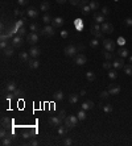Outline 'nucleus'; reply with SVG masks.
<instances>
[{"label": "nucleus", "instance_id": "13", "mask_svg": "<svg viewBox=\"0 0 132 146\" xmlns=\"http://www.w3.org/2000/svg\"><path fill=\"white\" fill-rule=\"evenodd\" d=\"M26 15L31 17V19H37L39 17V11L36 9V8H33V7H31L29 9L26 11Z\"/></svg>", "mask_w": 132, "mask_h": 146}, {"label": "nucleus", "instance_id": "51", "mask_svg": "<svg viewBox=\"0 0 132 146\" xmlns=\"http://www.w3.org/2000/svg\"><path fill=\"white\" fill-rule=\"evenodd\" d=\"M77 50H78V51H83V50H84V45H82V43L77 45Z\"/></svg>", "mask_w": 132, "mask_h": 146}, {"label": "nucleus", "instance_id": "37", "mask_svg": "<svg viewBox=\"0 0 132 146\" xmlns=\"http://www.w3.org/2000/svg\"><path fill=\"white\" fill-rule=\"evenodd\" d=\"M112 109H114V108H112V105H110V104H107V105L103 107V111H105L106 113H111Z\"/></svg>", "mask_w": 132, "mask_h": 146}, {"label": "nucleus", "instance_id": "3", "mask_svg": "<svg viewBox=\"0 0 132 146\" xmlns=\"http://www.w3.org/2000/svg\"><path fill=\"white\" fill-rule=\"evenodd\" d=\"M63 53H65V55H68V57H75L78 50H77V46H74V45H68V46L65 48Z\"/></svg>", "mask_w": 132, "mask_h": 146}, {"label": "nucleus", "instance_id": "53", "mask_svg": "<svg viewBox=\"0 0 132 146\" xmlns=\"http://www.w3.org/2000/svg\"><path fill=\"white\" fill-rule=\"evenodd\" d=\"M69 2H70V4H73V5H78L81 0H69Z\"/></svg>", "mask_w": 132, "mask_h": 146}, {"label": "nucleus", "instance_id": "4", "mask_svg": "<svg viewBox=\"0 0 132 146\" xmlns=\"http://www.w3.org/2000/svg\"><path fill=\"white\" fill-rule=\"evenodd\" d=\"M74 62H75V65H78V66H83L84 63L87 62V58L84 54H77V55L74 57Z\"/></svg>", "mask_w": 132, "mask_h": 146}, {"label": "nucleus", "instance_id": "61", "mask_svg": "<svg viewBox=\"0 0 132 146\" xmlns=\"http://www.w3.org/2000/svg\"><path fill=\"white\" fill-rule=\"evenodd\" d=\"M60 116L63 118V116H65V111H63V109H62V111H61V113H60Z\"/></svg>", "mask_w": 132, "mask_h": 146}, {"label": "nucleus", "instance_id": "59", "mask_svg": "<svg viewBox=\"0 0 132 146\" xmlns=\"http://www.w3.org/2000/svg\"><path fill=\"white\" fill-rule=\"evenodd\" d=\"M24 138H25V140H28V138H31V134H28V133H25V134H24Z\"/></svg>", "mask_w": 132, "mask_h": 146}, {"label": "nucleus", "instance_id": "23", "mask_svg": "<svg viewBox=\"0 0 132 146\" xmlns=\"http://www.w3.org/2000/svg\"><path fill=\"white\" fill-rule=\"evenodd\" d=\"M78 99H79V95L71 94V95L69 96V102H70V104H77V103H78Z\"/></svg>", "mask_w": 132, "mask_h": 146}, {"label": "nucleus", "instance_id": "5", "mask_svg": "<svg viewBox=\"0 0 132 146\" xmlns=\"http://www.w3.org/2000/svg\"><path fill=\"white\" fill-rule=\"evenodd\" d=\"M103 46H105V49L107 50V51H114L115 50V42L112 41V40H103Z\"/></svg>", "mask_w": 132, "mask_h": 146}, {"label": "nucleus", "instance_id": "8", "mask_svg": "<svg viewBox=\"0 0 132 146\" xmlns=\"http://www.w3.org/2000/svg\"><path fill=\"white\" fill-rule=\"evenodd\" d=\"M61 121H62V117H58V116H52V117H49V120H48L50 126H60Z\"/></svg>", "mask_w": 132, "mask_h": 146}, {"label": "nucleus", "instance_id": "25", "mask_svg": "<svg viewBox=\"0 0 132 146\" xmlns=\"http://www.w3.org/2000/svg\"><path fill=\"white\" fill-rule=\"evenodd\" d=\"M118 54H119V55H120L121 58H126V57L128 55V50L121 48V49H119V50H118Z\"/></svg>", "mask_w": 132, "mask_h": 146}, {"label": "nucleus", "instance_id": "50", "mask_svg": "<svg viewBox=\"0 0 132 146\" xmlns=\"http://www.w3.org/2000/svg\"><path fill=\"white\" fill-rule=\"evenodd\" d=\"M28 2H29V0H17L18 5H26V4H28Z\"/></svg>", "mask_w": 132, "mask_h": 146}, {"label": "nucleus", "instance_id": "57", "mask_svg": "<svg viewBox=\"0 0 132 146\" xmlns=\"http://www.w3.org/2000/svg\"><path fill=\"white\" fill-rule=\"evenodd\" d=\"M61 36H62L63 38H66V37H68V32H66V30H62V32H61Z\"/></svg>", "mask_w": 132, "mask_h": 146}, {"label": "nucleus", "instance_id": "42", "mask_svg": "<svg viewBox=\"0 0 132 146\" xmlns=\"http://www.w3.org/2000/svg\"><path fill=\"white\" fill-rule=\"evenodd\" d=\"M108 76H110L111 79H116V78H118V72H116L115 70H114V71H110V72H108Z\"/></svg>", "mask_w": 132, "mask_h": 146}, {"label": "nucleus", "instance_id": "31", "mask_svg": "<svg viewBox=\"0 0 132 146\" xmlns=\"http://www.w3.org/2000/svg\"><path fill=\"white\" fill-rule=\"evenodd\" d=\"M66 132H68V126H66V125H65V126H60V128H58V134H60V136H65V134H66Z\"/></svg>", "mask_w": 132, "mask_h": 146}, {"label": "nucleus", "instance_id": "33", "mask_svg": "<svg viewBox=\"0 0 132 146\" xmlns=\"http://www.w3.org/2000/svg\"><path fill=\"white\" fill-rule=\"evenodd\" d=\"M13 96H15V97H23V96H24V92H23L21 89H17V88H16V89L13 91Z\"/></svg>", "mask_w": 132, "mask_h": 146}, {"label": "nucleus", "instance_id": "21", "mask_svg": "<svg viewBox=\"0 0 132 146\" xmlns=\"http://www.w3.org/2000/svg\"><path fill=\"white\" fill-rule=\"evenodd\" d=\"M3 53H4L5 57H12V55H13V46H7V48L3 50Z\"/></svg>", "mask_w": 132, "mask_h": 146}, {"label": "nucleus", "instance_id": "58", "mask_svg": "<svg viewBox=\"0 0 132 146\" xmlns=\"http://www.w3.org/2000/svg\"><path fill=\"white\" fill-rule=\"evenodd\" d=\"M31 145H33V146H37V145H39V142H37L36 140H33V141L31 142Z\"/></svg>", "mask_w": 132, "mask_h": 146}, {"label": "nucleus", "instance_id": "1", "mask_svg": "<svg viewBox=\"0 0 132 146\" xmlns=\"http://www.w3.org/2000/svg\"><path fill=\"white\" fill-rule=\"evenodd\" d=\"M90 32H91V34H92L95 38H100V37H102V26H100L98 23H95V24L91 26Z\"/></svg>", "mask_w": 132, "mask_h": 146}, {"label": "nucleus", "instance_id": "22", "mask_svg": "<svg viewBox=\"0 0 132 146\" xmlns=\"http://www.w3.org/2000/svg\"><path fill=\"white\" fill-rule=\"evenodd\" d=\"M40 9H41L42 12H48V11L50 9V3H48V2H42L41 5H40Z\"/></svg>", "mask_w": 132, "mask_h": 146}, {"label": "nucleus", "instance_id": "49", "mask_svg": "<svg viewBox=\"0 0 132 146\" xmlns=\"http://www.w3.org/2000/svg\"><path fill=\"white\" fill-rule=\"evenodd\" d=\"M124 25L126 26H132V19H126L124 20Z\"/></svg>", "mask_w": 132, "mask_h": 146}, {"label": "nucleus", "instance_id": "62", "mask_svg": "<svg viewBox=\"0 0 132 146\" xmlns=\"http://www.w3.org/2000/svg\"><path fill=\"white\" fill-rule=\"evenodd\" d=\"M129 61H131V63H132V57H129Z\"/></svg>", "mask_w": 132, "mask_h": 146}, {"label": "nucleus", "instance_id": "38", "mask_svg": "<svg viewBox=\"0 0 132 146\" xmlns=\"http://www.w3.org/2000/svg\"><path fill=\"white\" fill-rule=\"evenodd\" d=\"M29 29H31L32 32H34V33H36V32H40V30H39V25H37V24H31V25H29Z\"/></svg>", "mask_w": 132, "mask_h": 146}, {"label": "nucleus", "instance_id": "19", "mask_svg": "<svg viewBox=\"0 0 132 146\" xmlns=\"http://www.w3.org/2000/svg\"><path fill=\"white\" fill-rule=\"evenodd\" d=\"M28 65H29V69L34 70V69H37L40 66V62L37 59H29V61H28Z\"/></svg>", "mask_w": 132, "mask_h": 146}, {"label": "nucleus", "instance_id": "10", "mask_svg": "<svg viewBox=\"0 0 132 146\" xmlns=\"http://www.w3.org/2000/svg\"><path fill=\"white\" fill-rule=\"evenodd\" d=\"M21 45H23V37H21V36H15V37L12 38V46L13 48H20L21 46Z\"/></svg>", "mask_w": 132, "mask_h": 146}, {"label": "nucleus", "instance_id": "44", "mask_svg": "<svg viewBox=\"0 0 132 146\" xmlns=\"http://www.w3.org/2000/svg\"><path fill=\"white\" fill-rule=\"evenodd\" d=\"M103 55H105V58H106L107 61H110V59L112 58V54H111V51H107V50H106V53L103 54Z\"/></svg>", "mask_w": 132, "mask_h": 146}, {"label": "nucleus", "instance_id": "15", "mask_svg": "<svg viewBox=\"0 0 132 146\" xmlns=\"http://www.w3.org/2000/svg\"><path fill=\"white\" fill-rule=\"evenodd\" d=\"M94 21L98 23V24L103 23V21H105V15H103L102 12H95V13H94Z\"/></svg>", "mask_w": 132, "mask_h": 146}, {"label": "nucleus", "instance_id": "56", "mask_svg": "<svg viewBox=\"0 0 132 146\" xmlns=\"http://www.w3.org/2000/svg\"><path fill=\"white\" fill-rule=\"evenodd\" d=\"M118 42H119V43H120V45H124V43H126V40H124V38H121V37H120V38H119V40H118Z\"/></svg>", "mask_w": 132, "mask_h": 146}, {"label": "nucleus", "instance_id": "40", "mask_svg": "<svg viewBox=\"0 0 132 146\" xmlns=\"http://www.w3.org/2000/svg\"><path fill=\"white\" fill-rule=\"evenodd\" d=\"M17 34H18V36H21V37L26 34V30H25V28H24V26H21V28H18V30H17Z\"/></svg>", "mask_w": 132, "mask_h": 146}, {"label": "nucleus", "instance_id": "6", "mask_svg": "<svg viewBox=\"0 0 132 146\" xmlns=\"http://www.w3.org/2000/svg\"><path fill=\"white\" fill-rule=\"evenodd\" d=\"M26 41L34 46V45L39 42V36H37V33L32 32V33H29V34H26Z\"/></svg>", "mask_w": 132, "mask_h": 146}, {"label": "nucleus", "instance_id": "43", "mask_svg": "<svg viewBox=\"0 0 132 146\" xmlns=\"http://www.w3.org/2000/svg\"><path fill=\"white\" fill-rule=\"evenodd\" d=\"M0 137L2 138H5V137H8V133L5 130V128H2V130H0Z\"/></svg>", "mask_w": 132, "mask_h": 146}, {"label": "nucleus", "instance_id": "16", "mask_svg": "<svg viewBox=\"0 0 132 146\" xmlns=\"http://www.w3.org/2000/svg\"><path fill=\"white\" fill-rule=\"evenodd\" d=\"M15 89H16V83L13 80H9L7 83V86H5V91L7 92H13Z\"/></svg>", "mask_w": 132, "mask_h": 146}, {"label": "nucleus", "instance_id": "34", "mask_svg": "<svg viewBox=\"0 0 132 146\" xmlns=\"http://www.w3.org/2000/svg\"><path fill=\"white\" fill-rule=\"evenodd\" d=\"M11 138H8V137H5V138H2V145L3 146H9L11 145Z\"/></svg>", "mask_w": 132, "mask_h": 146}, {"label": "nucleus", "instance_id": "18", "mask_svg": "<svg viewBox=\"0 0 132 146\" xmlns=\"http://www.w3.org/2000/svg\"><path fill=\"white\" fill-rule=\"evenodd\" d=\"M92 108H94V103L91 100H86V102L82 103V109H84V111H89V109H92Z\"/></svg>", "mask_w": 132, "mask_h": 146}, {"label": "nucleus", "instance_id": "32", "mask_svg": "<svg viewBox=\"0 0 132 146\" xmlns=\"http://www.w3.org/2000/svg\"><path fill=\"white\" fill-rule=\"evenodd\" d=\"M123 69H124V72L127 75H132V65H126Z\"/></svg>", "mask_w": 132, "mask_h": 146}, {"label": "nucleus", "instance_id": "2", "mask_svg": "<svg viewBox=\"0 0 132 146\" xmlns=\"http://www.w3.org/2000/svg\"><path fill=\"white\" fill-rule=\"evenodd\" d=\"M77 122H78V117L77 116H68L65 118V125L69 128H74V126H77Z\"/></svg>", "mask_w": 132, "mask_h": 146}, {"label": "nucleus", "instance_id": "24", "mask_svg": "<svg viewBox=\"0 0 132 146\" xmlns=\"http://www.w3.org/2000/svg\"><path fill=\"white\" fill-rule=\"evenodd\" d=\"M20 59L23 62H28V61H29V54H28L26 51H21L20 53Z\"/></svg>", "mask_w": 132, "mask_h": 146}, {"label": "nucleus", "instance_id": "36", "mask_svg": "<svg viewBox=\"0 0 132 146\" xmlns=\"http://www.w3.org/2000/svg\"><path fill=\"white\" fill-rule=\"evenodd\" d=\"M52 20H53V19H52V17H50L49 15H44V16H42V21H44L45 24H49Z\"/></svg>", "mask_w": 132, "mask_h": 146}, {"label": "nucleus", "instance_id": "46", "mask_svg": "<svg viewBox=\"0 0 132 146\" xmlns=\"http://www.w3.org/2000/svg\"><path fill=\"white\" fill-rule=\"evenodd\" d=\"M90 45H91L92 48H97L98 45H99V42H98V38H95V40H92V41L90 42Z\"/></svg>", "mask_w": 132, "mask_h": 146}, {"label": "nucleus", "instance_id": "28", "mask_svg": "<svg viewBox=\"0 0 132 146\" xmlns=\"http://www.w3.org/2000/svg\"><path fill=\"white\" fill-rule=\"evenodd\" d=\"M89 5L91 8V11H95V9H98V8H99V3L98 2H94V0L89 3Z\"/></svg>", "mask_w": 132, "mask_h": 146}, {"label": "nucleus", "instance_id": "29", "mask_svg": "<svg viewBox=\"0 0 132 146\" xmlns=\"http://www.w3.org/2000/svg\"><path fill=\"white\" fill-rule=\"evenodd\" d=\"M74 24H75V26H77V29H78V30H82V29H83V23H82L81 19H77Z\"/></svg>", "mask_w": 132, "mask_h": 146}, {"label": "nucleus", "instance_id": "39", "mask_svg": "<svg viewBox=\"0 0 132 146\" xmlns=\"http://www.w3.org/2000/svg\"><path fill=\"white\" fill-rule=\"evenodd\" d=\"M89 3H90V0H81V2H79V4H78V7H79L81 9H82V8H83L84 5H89Z\"/></svg>", "mask_w": 132, "mask_h": 146}, {"label": "nucleus", "instance_id": "60", "mask_svg": "<svg viewBox=\"0 0 132 146\" xmlns=\"http://www.w3.org/2000/svg\"><path fill=\"white\" fill-rule=\"evenodd\" d=\"M65 2H66V0H57V3H58V4H63Z\"/></svg>", "mask_w": 132, "mask_h": 146}, {"label": "nucleus", "instance_id": "27", "mask_svg": "<svg viewBox=\"0 0 132 146\" xmlns=\"http://www.w3.org/2000/svg\"><path fill=\"white\" fill-rule=\"evenodd\" d=\"M63 99V92L62 91H55L54 92V100H62Z\"/></svg>", "mask_w": 132, "mask_h": 146}, {"label": "nucleus", "instance_id": "47", "mask_svg": "<svg viewBox=\"0 0 132 146\" xmlns=\"http://www.w3.org/2000/svg\"><path fill=\"white\" fill-rule=\"evenodd\" d=\"M108 95H110L108 91H103V92L100 94V97H102V99H107V97H108Z\"/></svg>", "mask_w": 132, "mask_h": 146}, {"label": "nucleus", "instance_id": "54", "mask_svg": "<svg viewBox=\"0 0 132 146\" xmlns=\"http://www.w3.org/2000/svg\"><path fill=\"white\" fill-rule=\"evenodd\" d=\"M0 46H2V49L4 50V49L8 46V42H0Z\"/></svg>", "mask_w": 132, "mask_h": 146}, {"label": "nucleus", "instance_id": "45", "mask_svg": "<svg viewBox=\"0 0 132 146\" xmlns=\"http://www.w3.org/2000/svg\"><path fill=\"white\" fill-rule=\"evenodd\" d=\"M102 13L105 15V16H107V15H110V9H108L107 7H103L102 8Z\"/></svg>", "mask_w": 132, "mask_h": 146}, {"label": "nucleus", "instance_id": "9", "mask_svg": "<svg viewBox=\"0 0 132 146\" xmlns=\"http://www.w3.org/2000/svg\"><path fill=\"white\" fill-rule=\"evenodd\" d=\"M40 34H42V36H53L54 34V26L52 25H46L44 29H41L40 30Z\"/></svg>", "mask_w": 132, "mask_h": 146}, {"label": "nucleus", "instance_id": "26", "mask_svg": "<svg viewBox=\"0 0 132 146\" xmlns=\"http://www.w3.org/2000/svg\"><path fill=\"white\" fill-rule=\"evenodd\" d=\"M77 117H78V120H81V121L86 120V112H84V109H82V111H79V112H78Z\"/></svg>", "mask_w": 132, "mask_h": 146}, {"label": "nucleus", "instance_id": "20", "mask_svg": "<svg viewBox=\"0 0 132 146\" xmlns=\"http://www.w3.org/2000/svg\"><path fill=\"white\" fill-rule=\"evenodd\" d=\"M11 124H12L11 118H8V117H3L2 118V128H5V129H7L8 126H11Z\"/></svg>", "mask_w": 132, "mask_h": 146}, {"label": "nucleus", "instance_id": "52", "mask_svg": "<svg viewBox=\"0 0 132 146\" xmlns=\"http://www.w3.org/2000/svg\"><path fill=\"white\" fill-rule=\"evenodd\" d=\"M15 15H16V16H23V15H24V12H23V11H20V9H15Z\"/></svg>", "mask_w": 132, "mask_h": 146}, {"label": "nucleus", "instance_id": "48", "mask_svg": "<svg viewBox=\"0 0 132 146\" xmlns=\"http://www.w3.org/2000/svg\"><path fill=\"white\" fill-rule=\"evenodd\" d=\"M71 143H73V140H71V138H66V140L63 141V145H65V146H69V145H71Z\"/></svg>", "mask_w": 132, "mask_h": 146}, {"label": "nucleus", "instance_id": "41", "mask_svg": "<svg viewBox=\"0 0 132 146\" xmlns=\"http://www.w3.org/2000/svg\"><path fill=\"white\" fill-rule=\"evenodd\" d=\"M111 67H114V66H112V63L111 62H105V63H103V69H105V70H110Z\"/></svg>", "mask_w": 132, "mask_h": 146}, {"label": "nucleus", "instance_id": "17", "mask_svg": "<svg viewBox=\"0 0 132 146\" xmlns=\"http://www.w3.org/2000/svg\"><path fill=\"white\" fill-rule=\"evenodd\" d=\"M112 66H114L115 69H123L124 67V59H114V63H112Z\"/></svg>", "mask_w": 132, "mask_h": 146}, {"label": "nucleus", "instance_id": "7", "mask_svg": "<svg viewBox=\"0 0 132 146\" xmlns=\"http://www.w3.org/2000/svg\"><path fill=\"white\" fill-rule=\"evenodd\" d=\"M102 32L107 33V34L114 33V25H112L111 23H103L102 24Z\"/></svg>", "mask_w": 132, "mask_h": 146}, {"label": "nucleus", "instance_id": "12", "mask_svg": "<svg viewBox=\"0 0 132 146\" xmlns=\"http://www.w3.org/2000/svg\"><path fill=\"white\" fill-rule=\"evenodd\" d=\"M40 54H41V50H40V48H37V46H33V48H31V50H29V55H31V57H33V58H37V57H40Z\"/></svg>", "mask_w": 132, "mask_h": 146}, {"label": "nucleus", "instance_id": "35", "mask_svg": "<svg viewBox=\"0 0 132 146\" xmlns=\"http://www.w3.org/2000/svg\"><path fill=\"white\" fill-rule=\"evenodd\" d=\"M81 11H82V13H83V15H89V13H90V11H91V8H90V5H84Z\"/></svg>", "mask_w": 132, "mask_h": 146}, {"label": "nucleus", "instance_id": "30", "mask_svg": "<svg viewBox=\"0 0 132 146\" xmlns=\"http://www.w3.org/2000/svg\"><path fill=\"white\" fill-rule=\"evenodd\" d=\"M86 78H87L89 82H94V80H95V74H94L92 71H89L86 74Z\"/></svg>", "mask_w": 132, "mask_h": 146}, {"label": "nucleus", "instance_id": "55", "mask_svg": "<svg viewBox=\"0 0 132 146\" xmlns=\"http://www.w3.org/2000/svg\"><path fill=\"white\" fill-rule=\"evenodd\" d=\"M23 23H24V20H20L18 23H16V26H17V28H21V26H23Z\"/></svg>", "mask_w": 132, "mask_h": 146}, {"label": "nucleus", "instance_id": "11", "mask_svg": "<svg viewBox=\"0 0 132 146\" xmlns=\"http://www.w3.org/2000/svg\"><path fill=\"white\" fill-rule=\"evenodd\" d=\"M108 92L110 95H119L120 94V87L115 84H108Z\"/></svg>", "mask_w": 132, "mask_h": 146}, {"label": "nucleus", "instance_id": "14", "mask_svg": "<svg viewBox=\"0 0 132 146\" xmlns=\"http://www.w3.org/2000/svg\"><path fill=\"white\" fill-rule=\"evenodd\" d=\"M52 25L54 26V28H61V26L63 25V19L62 17H55V19L52 20Z\"/></svg>", "mask_w": 132, "mask_h": 146}]
</instances>
